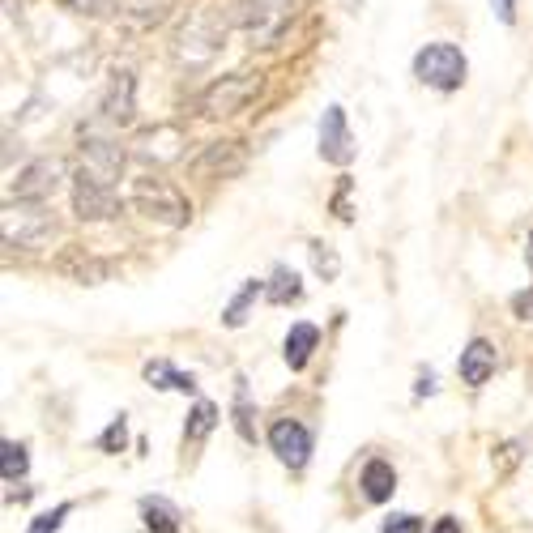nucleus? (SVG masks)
<instances>
[{
    "label": "nucleus",
    "mask_w": 533,
    "mask_h": 533,
    "mask_svg": "<svg viewBox=\"0 0 533 533\" xmlns=\"http://www.w3.org/2000/svg\"><path fill=\"white\" fill-rule=\"evenodd\" d=\"M295 13H299V0H226L222 18L252 47H278L290 22H295Z\"/></svg>",
    "instance_id": "obj_1"
},
{
    "label": "nucleus",
    "mask_w": 533,
    "mask_h": 533,
    "mask_svg": "<svg viewBox=\"0 0 533 533\" xmlns=\"http://www.w3.org/2000/svg\"><path fill=\"white\" fill-rule=\"evenodd\" d=\"M265 77L252 73V69H239V73H222L214 77L205 90H197V99H192V111L205 120H231L239 111H248V103L261 94Z\"/></svg>",
    "instance_id": "obj_2"
},
{
    "label": "nucleus",
    "mask_w": 533,
    "mask_h": 533,
    "mask_svg": "<svg viewBox=\"0 0 533 533\" xmlns=\"http://www.w3.org/2000/svg\"><path fill=\"white\" fill-rule=\"evenodd\" d=\"M128 205H133L141 218H150L158 226H171V231H184V226L192 222V201L171 180H158V175H141V180H133V188H128Z\"/></svg>",
    "instance_id": "obj_3"
},
{
    "label": "nucleus",
    "mask_w": 533,
    "mask_h": 533,
    "mask_svg": "<svg viewBox=\"0 0 533 533\" xmlns=\"http://www.w3.org/2000/svg\"><path fill=\"white\" fill-rule=\"evenodd\" d=\"M226 18L222 13H192V18L175 30V43H171V56L180 69H205L209 60L222 52L226 43Z\"/></svg>",
    "instance_id": "obj_4"
},
{
    "label": "nucleus",
    "mask_w": 533,
    "mask_h": 533,
    "mask_svg": "<svg viewBox=\"0 0 533 533\" xmlns=\"http://www.w3.org/2000/svg\"><path fill=\"white\" fill-rule=\"evenodd\" d=\"M0 239L5 248H22V252H39L56 239V214L47 205H30V201H9L0 214Z\"/></svg>",
    "instance_id": "obj_5"
},
{
    "label": "nucleus",
    "mask_w": 533,
    "mask_h": 533,
    "mask_svg": "<svg viewBox=\"0 0 533 533\" xmlns=\"http://www.w3.org/2000/svg\"><path fill=\"white\" fill-rule=\"evenodd\" d=\"M414 77L431 90L452 94V90L465 86V77H470V60H465V52L457 43L440 39V43H427L423 52L414 56Z\"/></svg>",
    "instance_id": "obj_6"
},
{
    "label": "nucleus",
    "mask_w": 533,
    "mask_h": 533,
    "mask_svg": "<svg viewBox=\"0 0 533 533\" xmlns=\"http://www.w3.org/2000/svg\"><path fill=\"white\" fill-rule=\"evenodd\" d=\"M69 201H73V218L77 222H111L124 214V201L111 184H99L94 175L77 171L73 175V188H69Z\"/></svg>",
    "instance_id": "obj_7"
},
{
    "label": "nucleus",
    "mask_w": 533,
    "mask_h": 533,
    "mask_svg": "<svg viewBox=\"0 0 533 533\" xmlns=\"http://www.w3.org/2000/svg\"><path fill=\"white\" fill-rule=\"evenodd\" d=\"M82 171L94 175L99 184H111L116 188V180L124 175V163H128V150L111 137V133H99V128H82Z\"/></svg>",
    "instance_id": "obj_8"
},
{
    "label": "nucleus",
    "mask_w": 533,
    "mask_h": 533,
    "mask_svg": "<svg viewBox=\"0 0 533 533\" xmlns=\"http://www.w3.org/2000/svg\"><path fill=\"white\" fill-rule=\"evenodd\" d=\"M248 167V145L244 141H209L201 145V154L188 163V175L192 180H231Z\"/></svg>",
    "instance_id": "obj_9"
},
{
    "label": "nucleus",
    "mask_w": 533,
    "mask_h": 533,
    "mask_svg": "<svg viewBox=\"0 0 533 533\" xmlns=\"http://www.w3.org/2000/svg\"><path fill=\"white\" fill-rule=\"evenodd\" d=\"M64 184V163L60 158H35V163H26L18 171V180H13V197L9 201H30V205H47L60 192Z\"/></svg>",
    "instance_id": "obj_10"
},
{
    "label": "nucleus",
    "mask_w": 533,
    "mask_h": 533,
    "mask_svg": "<svg viewBox=\"0 0 533 533\" xmlns=\"http://www.w3.org/2000/svg\"><path fill=\"white\" fill-rule=\"evenodd\" d=\"M184 145H188V133L180 124H154V128H145V133L137 137L133 158L145 163V167H171V163H180V158H184Z\"/></svg>",
    "instance_id": "obj_11"
},
{
    "label": "nucleus",
    "mask_w": 533,
    "mask_h": 533,
    "mask_svg": "<svg viewBox=\"0 0 533 533\" xmlns=\"http://www.w3.org/2000/svg\"><path fill=\"white\" fill-rule=\"evenodd\" d=\"M52 265H56L60 278H69V282H77V286H103V282L116 278V261H107V256L90 252V248H82V244H69L64 252H56Z\"/></svg>",
    "instance_id": "obj_12"
},
{
    "label": "nucleus",
    "mask_w": 533,
    "mask_h": 533,
    "mask_svg": "<svg viewBox=\"0 0 533 533\" xmlns=\"http://www.w3.org/2000/svg\"><path fill=\"white\" fill-rule=\"evenodd\" d=\"M269 448H273V457H278L286 470H303V465L312 461V431L299 423V418H273L269 423Z\"/></svg>",
    "instance_id": "obj_13"
},
{
    "label": "nucleus",
    "mask_w": 533,
    "mask_h": 533,
    "mask_svg": "<svg viewBox=\"0 0 533 533\" xmlns=\"http://www.w3.org/2000/svg\"><path fill=\"white\" fill-rule=\"evenodd\" d=\"M137 120V73L133 69H116L103 90L99 103V124L107 128H128Z\"/></svg>",
    "instance_id": "obj_14"
},
{
    "label": "nucleus",
    "mask_w": 533,
    "mask_h": 533,
    "mask_svg": "<svg viewBox=\"0 0 533 533\" xmlns=\"http://www.w3.org/2000/svg\"><path fill=\"white\" fill-rule=\"evenodd\" d=\"M320 158L333 167H346L354 158V137H350V124H346V107L329 103L325 116H320Z\"/></svg>",
    "instance_id": "obj_15"
},
{
    "label": "nucleus",
    "mask_w": 533,
    "mask_h": 533,
    "mask_svg": "<svg viewBox=\"0 0 533 533\" xmlns=\"http://www.w3.org/2000/svg\"><path fill=\"white\" fill-rule=\"evenodd\" d=\"M495 346L487 342V337H474L470 346L461 350V359H457V376L470 384V389H482V384H487L491 376H495Z\"/></svg>",
    "instance_id": "obj_16"
},
{
    "label": "nucleus",
    "mask_w": 533,
    "mask_h": 533,
    "mask_svg": "<svg viewBox=\"0 0 533 533\" xmlns=\"http://www.w3.org/2000/svg\"><path fill=\"white\" fill-rule=\"evenodd\" d=\"M316 346H320V329L312 325V320H295V325H290V333H286V342H282L286 367H290V371H303V367L312 363Z\"/></svg>",
    "instance_id": "obj_17"
},
{
    "label": "nucleus",
    "mask_w": 533,
    "mask_h": 533,
    "mask_svg": "<svg viewBox=\"0 0 533 533\" xmlns=\"http://www.w3.org/2000/svg\"><path fill=\"white\" fill-rule=\"evenodd\" d=\"M359 487H363V499H367V504H389L393 491H397V470H393V461L371 457V461L363 465V474H359Z\"/></svg>",
    "instance_id": "obj_18"
},
{
    "label": "nucleus",
    "mask_w": 533,
    "mask_h": 533,
    "mask_svg": "<svg viewBox=\"0 0 533 533\" xmlns=\"http://www.w3.org/2000/svg\"><path fill=\"white\" fill-rule=\"evenodd\" d=\"M145 384H150V389H163V393H197V376H192V371H180L167 359L145 363Z\"/></svg>",
    "instance_id": "obj_19"
},
{
    "label": "nucleus",
    "mask_w": 533,
    "mask_h": 533,
    "mask_svg": "<svg viewBox=\"0 0 533 533\" xmlns=\"http://www.w3.org/2000/svg\"><path fill=\"white\" fill-rule=\"evenodd\" d=\"M141 521L150 533H180V508L163 495H145L141 499Z\"/></svg>",
    "instance_id": "obj_20"
},
{
    "label": "nucleus",
    "mask_w": 533,
    "mask_h": 533,
    "mask_svg": "<svg viewBox=\"0 0 533 533\" xmlns=\"http://www.w3.org/2000/svg\"><path fill=\"white\" fill-rule=\"evenodd\" d=\"M171 9H175V0H120V13L141 30L163 26L171 18Z\"/></svg>",
    "instance_id": "obj_21"
},
{
    "label": "nucleus",
    "mask_w": 533,
    "mask_h": 533,
    "mask_svg": "<svg viewBox=\"0 0 533 533\" xmlns=\"http://www.w3.org/2000/svg\"><path fill=\"white\" fill-rule=\"evenodd\" d=\"M256 299H265V282H261V278H248L244 286H239V295L222 308V325H226V329H239V325L248 320V312H252Z\"/></svg>",
    "instance_id": "obj_22"
},
{
    "label": "nucleus",
    "mask_w": 533,
    "mask_h": 533,
    "mask_svg": "<svg viewBox=\"0 0 533 533\" xmlns=\"http://www.w3.org/2000/svg\"><path fill=\"white\" fill-rule=\"evenodd\" d=\"M299 295H303V282H299V273H295V269L278 265V269L269 273V282H265V299H269V303L286 308V303H295Z\"/></svg>",
    "instance_id": "obj_23"
},
{
    "label": "nucleus",
    "mask_w": 533,
    "mask_h": 533,
    "mask_svg": "<svg viewBox=\"0 0 533 533\" xmlns=\"http://www.w3.org/2000/svg\"><path fill=\"white\" fill-rule=\"evenodd\" d=\"M214 427H218V406L214 401H197V406L188 410V423H184V444H201Z\"/></svg>",
    "instance_id": "obj_24"
},
{
    "label": "nucleus",
    "mask_w": 533,
    "mask_h": 533,
    "mask_svg": "<svg viewBox=\"0 0 533 533\" xmlns=\"http://www.w3.org/2000/svg\"><path fill=\"white\" fill-rule=\"evenodd\" d=\"M256 410H252V393H248V380L244 376H235V431H239V440H256Z\"/></svg>",
    "instance_id": "obj_25"
},
{
    "label": "nucleus",
    "mask_w": 533,
    "mask_h": 533,
    "mask_svg": "<svg viewBox=\"0 0 533 533\" xmlns=\"http://www.w3.org/2000/svg\"><path fill=\"white\" fill-rule=\"evenodd\" d=\"M26 470H30V452H26V444H18V440H5V444H0V474H5V482L26 478Z\"/></svg>",
    "instance_id": "obj_26"
},
{
    "label": "nucleus",
    "mask_w": 533,
    "mask_h": 533,
    "mask_svg": "<svg viewBox=\"0 0 533 533\" xmlns=\"http://www.w3.org/2000/svg\"><path fill=\"white\" fill-rule=\"evenodd\" d=\"M60 5L69 9V13H77V18H94V22H99V18H111V13L120 9L116 0H60Z\"/></svg>",
    "instance_id": "obj_27"
},
{
    "label": "nucleus",
    "mask_w": 533,
    "mask_h": 533,
    "mask_svg": "<svg viewBox=\"0 0 533 533\" xmlns=\"http://www.w3.org/2000/svg\"><path fill=\"white\" fill-rule=\"evenodd\" d=\"M308 252H312V269H316L325 282H333L337 273H342V261H337V252H333L329 244H320V239H316V244H312Z\"/></svg>",
    "instance_id": "obj_28"
},
{
    "label": "nucleus",
    "mask_w": 533,
    "mask_h": 533,
    "mask_svg": "<svg viewBox=\"0 0 533 533\" xmlns=\"http://www.w3.org/2000/svg\"><path fill=\"white\" fill-rule=\"evenodd\" d=\"M69 512H73V504H56L52 512H39L35 521H30L26 533H60V525L69 521Z\"/></svg>",
    "instance_id": "obj_29"
},
{
    "label": "nucleus",
    "mask_w": 533,
    "mask_h": 533,
    "mask_svg": "<svg viewBox=\"0 0 533 533\" xmlns=\"http://www.w3.org/2000/svg\"><path fill=\"white\" fill-rule=\"evenodd\" d=\"M124 444H128V418L120 414V418H111V427L99 435V448L103 452H124Z\"/></svg>",
    "instance_id": "obj_30"
},
{
    "label": "nucleus",
    "mask_w": 533,
    "mask_h": 533,
    "mask_svg": "<svg viewBox=\"0 0 533 533\" xmlns=\"http://www.w3.org/2000/svg\"><path fill=\"white\" fill-rule=\"evenodd\" d=\"M384 533H423V521H418L414 512H393L389 521H384Z\"/></svg>",
    "instance_id": "obj_31"
},
{
    "label": "nucleus",
    "mask_w": 533,
    "mask_h": 533,
    "mask_svg": "<svg viewBox=\"0 0 533 533\" xmlns=\"http://www.w3.org/2000/svg\"><path fill=\"white\" fill-rule=\"evenodd\" d=\"M521 461V440H508L499 448V474H512V465Z\"/></svg>",
    "instance_id": "obj_32"
},
{
    "label": "nucleus",
    "mask_w": 533,
    "mask_h": 533,
    "mask_svg": "<svg viewBox=\"0 0 533 533\" xmlns=\"http://www.w3.org/2000/svg\"><path fill=\"white\" fill-rule=\"evenodd\" d=\"M512 312L521 316V320H533V290H525V295L512 299Z\"/></svg>",
    "instance_id": "obj_33"
},
{
    "label": "nucleus",
    "mask_w": 533,
    "mask_h": 533,
    "mask_svg": "<svg viewBox=\"0 0 533 533\" xmlns=\"http://www.w3.org/2000/svg\"><path fill=\"white\" fill-rule=\"evenodd\" d=\"M495 13H499V22H516V0H495Z\"/></svg>",
    "instance_id": "obj_34"
},
{
    "label": "nucleus",
    "mask_w": 533,
    "mask_h": 533,
    "mask_svg": "<svg viewBox=\"0 0 533 533\" xmlns=\"http://www.w3.org/2000/svg\"><path fill=\"white\" fill-rule=\"evenodd\" d=\"M431 533H461V521L457 516H440V521L431 525Z\"/></svg>",
    "instance_id": "obj_35"
},
{
    "label": "nucleus",
    "mask_w": 533,
    "mask_h": 533,
    "mask_svg": "<svg viewBox=\"0 0 533 533\" xmlns=\"http://www.w3.org/2000/svg\"><path fill=\"white\" fill-rule=\"evenodd\" d=\"M435 393V376L427 371V376H418V389H414V397H431Z\"/></svg>",
    "instance_id": "obj_36"
},
{
    "label": "nucleus",
    "mask_w": 533,
    "mask_h": 533,
    "mask_svg": "<svg viewBox=\"0 0 533 533\" xmlns=\"http://www.w3.org/2000/svg\"><path fill=\"white\" fill-rule=\"evenodd\" d=\"M529 248H533V231H529Z\"/></svg>",
    "instance_id": "obj_37"
}]
</instances>
